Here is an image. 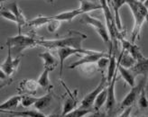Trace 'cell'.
<instances>
[{"label":"cell","mask_w":148,"mask_h":117,"mask_svg":"<svg viewBox=\"0 0 148 117\" xmlns=\"http://www.w3.org/2000/svg\"><path fill=\"white\" fill-rule=\"evenodd\" d=\"M107 2L108 3V5L111 6V3H112V0H107Z\"/></svg>","instance_id":"40"},{"label":"cell","mask_w":148,"mask_h":117,"mask_svg":"<svg viewBox=\"0 0 148 117\" xmlns=\"http://www.w3.org/2000/svg\"><path fill=\"white\" fill-rule=\"evenodd\" d=\"M107 99H108V86H106L105 88L99 93L97 98H96L94 105H93L94 111H99L101 107L106 104Z\"/></svg>","instance_id":"27"},{"label":"cell","mask_w":148,"mask_h":117,"mask_svg":"<svg viewBox=\"0 0 148 117\" xmlns=\"http://www.w3.org/2000/svg\"><path fill=\"white\" fill-rule=\"evenodd\" d=\"M140 2H142V3H145V0H139Z\"/></svg>","instance_id":"43"},{"label":"cell","mask_w":148,"mask_h":117,"mask_svg":"<svg viewBox=\"0 0 148 117\" xmlns=\"http://www.w3.org/2000/svg\"><path fill=\"white\" fill-rule=\"evenodd\" d=\"M79 3H80V5L79 8L82 12V14H88L92 11L99 10V9H102L100 3L98 4L96 2H92L91 0H79Z\"/></svg>","instance_id":"24"},{"label":"cell","mask_w":148,"mask_h":117,"mask_svg":"<svg viewBox=\"0 0 148 117\" xmlns=\"http://www.w3.org/2000/svg\"><path fill=\"white\" fill-rule=\"evenodd\" d=\"M38 39L35 36L17 34L16 36L7 37L5 45L11 50L13 57H21V53L25 50L38 46Z\"/></svg>","instance_id":"3"},{"label":"cell","mask_w":148,"mask_h":117,"mask_svg":"<svg viewBox=\"0 0 148 117\" xmlns=\"http://www.w3.org/2000/svg\"><path fill=\"white\" fill-rule=\"evenodd\" d=\"M117 61L122 66V67H124L125 69L133 68L136 62V61L135 60V58L123 49H122L121 54L119 55V57H118V58H117Z\"/></svg>","instance_id":"23"},{"label":"cell","mask_w":148,"mask_h":117,"mask_svg":"<svg viewBox=\"0 0 148 117\" xmlns=\"http://www.w3.org/2000/svg\"><path fill=\"white\" fill-rule=\"evenodd\" d=\"M117 80L116 74L114 76L112 81L109 84H108V99L106 102V111L108 113V116H110L115 111L116 105V100L115 96V86L116 82Z\"/></svg>","instance_id":"11"},{"label":"cell","mask_w":148,"mask_h":117,"mask_svg":"<svg viewBox=\"0 0 148 117\" xmlns=\"http://www.w3.org/2000/svg\"><path fill=\"white\" fill-rule=\"evenodd\" d=\"M130 69L136 75V77L142 75L146 78L148 75V58H144L143 60L136 61L134 67Z\"/></svg>","instance_id":"18"},{"label":"cell","mask_w":148,"mask_h":117,"mask_svg":"<svg viewBox=\"0 0 148 117\" xmlns=\"http://www.w3.org/2000/svg\"><path fill=\"white\" fill-rule=\"evenodd\" d=\"M127 5L132 11L134 17V27L131 34V41L135 42L136 39L140 38L141 29L144 24V22L148 18V8L144 3L139 0H127Z\"/></svg>","instance_id":"2"},{"label":"cell","mask_w":148,"mask_h":117,"mask_svg":"<svg viewBox=\"0 0 148 117\" xmlns=\"http://www.w3.org/2000/svg\"><path fill=\"white\" fill-rule=\"evenodd\" d=\"M94 109H84V108H76L72 110L71 112L68 113L67 114L63 115L62 117H83L88 114H90V113L93 112Z\"/></svg>","instance_id":"29"},{"label":"cell","mask_w":148,"mask_h":117,"mask_svg":"<svg viewBox=\"0 0 148 117\" xmlns=\"http://www.w3.org/2000/svg\"><path fill=\"white\" fill-rule=\"evenodd\" d=\"M61 23H62V22H60V21L51 19V21L50 22V23L48 24H46L47 25V30H48V32H50V33H54V32H56L58 29H59V27H60Z\"/></svg>","instance_id":"34"},{"label":"cell","mask_w":148,"mask_h":117,"mask_svg":"<svg viewBox=\"0 0 148 117\" xmlns=\"http://www.w3.org/2000/svg\"><path fill=\"white\" fill-rule=\"evenodd\" d=\"M132 109L133 107L132 106H129V107H127L124 109V111L121 114H119L117 117H129L130 116V114L132 112Z\"/></svg>","instance_id":"38"},{"label":"cell","mask_w":148,"mask_h":117,"mask_svg":"<svg viewBox=\"0 0 148 117\" xmlns=\"http://www.w3.org/2000/svg\"><path fill=\"white\" fill-rule=\"evenodd\" d=\"M77 105H78V99H77L76 95L71 94L63 103V109H62V116L67 114L68 113L74 110V109H76Z\"/></svg>","instance_id":"25"},{"label":"cell","mask_w":148,"mask_h":117,"mask_svg":"<svg viewBox=\"0 0 148 117\" xmlns=\"http://www.w3.org/2000/svg\"><path fill=\"white\" fill-rule=\"evenodd\" d=\"M40 86L38 81H35L34 79H24L19 84L18 90L21 93H25L26 95H34L36 94L37 89Z\"/></svg>","instance_id":"13"},{"label":"cell","mask_w":148,"mask_h":117,"mask_svg":"<svg viewBox=\"0 0 148 117\" xmlns=\"http://www.w3.org/2000/svg\"><path fill=\"white\" fill-rule=\"evenodd\" d=\"M145 78H146L144 77V78L142 80H140V82L137 85L131 87V90L128 92V94L125 96V97L122 101L120 105L121 109L132 106L138 100L140 94H141L142 90L145 87Z\"/></svg>","instance_id":"7"},{"label":"cell","mask_w":148,"mask_h":117,"mask_svg":"<svg viewBox=\"0 0 148 117\" xmlns=\"http://www.w3.org/2000/svg\"><path fill=\"white\" fill-rule=\"evenodd\" d=\"M107 83H108V79L105 77L104 73H102V78L100 80V82L99 83V85L97 86H96L95 89H93L91 92L86 95L85 97L81 100L79 107L84 108V109H90L91 106H93L94 102H95L96 98H97V97L99 95V93L107 86Z\"/></svg>","instance_id":"6"},{"label":"cell","mask_w":148,"mask_h":117,"mask_svg":"<svg viewBox=\"0 0 148 117\" xmlns=\"http://www.w3.org/2000/svg\"><path fill=\"white\" fill-rule=\"evenodd\" d=\"M138 105L141 109H147L148 108V98L146 97V90L145 87L142 90L138 98Z\"/></svg>","instance_id":"32"},{"label":"cell","mask_w":148,"mask_h":117,"mask_svg":"<svg viewBox=\"0 0 148 117\" xmlns=\"http://www.w3.org/2000/svg\"><path fill=\"white\" fill-rule=\"evenodd\" d=\"M39 57L43 61V68L47 69L50 71H53L57 66V61L55 57L51 54L49 50L43 52L42 53L39 54Z\"/></svg>","instance_id":"19"},{"label":"cell","mask_w":148,"mask_h":117,"mask_svg":"<svg viewBox=\"0 0 148 117\" xmlns=\"http://www.w3.org/2000/svg\"><path fill=\"white\" fill-rule=\"evenodd\" d=\"M81 16H82L81 21L84 22L86 24L90 25L91 27H93L95 29V31L97 32L98 34L100 36V38L102 39V41H104L107 45L108 44L109 45V53H112V52H113V44H112V41H111V38H110V35H109V33L108 31L107 27L103 24V23L100 20L90 16V14H81Z\"/></svg>","instance_id":"5"},{"label":"cell","mask_w":148,"mask_h":117,"mask_svg":"<svg viewBox=\"0 0 148 117\" xmlns=\"http://www.w3.org/2000/svg\"><path fill=\"white\" fill-rule=\"evenodd\" d=\"M125 4H127V0H112L111 3V7H112L113 12H114V16H115V21L117 26V29L119 31L122 30V24H121V19L119 16V10Z\"/></svg>","instance_id":"20"},{"label":"cell","mask_w":148,"mask_h":117,"mask_svg":"<svg viewBox=\"0 0 148 117\" xmlns=\"http://www.w3.org/2000/svg\"><path fill=\"white\" fill-rule=\"evenodd\" d=\"M56 52L59 56V60H60V76L62 78V70H63V65L64 61L67 58L72 55H76V54H90L92 53L94 50H85V49H73V48H60L57 49Z\"/></svg>","instance_id":"8"},{"label":"cell","mask_w":148,"mask_h":117,"mask_svg":"<svg viewBox=\"0 0 148 117\" xmlns=\"http://www.w3.org/2000/svg\"><path fill=\"white\" fill-rule=\"evenodd\" d=\"M81 14H82V12L79 10V8H77V9H73L71 11L60 13L56 14V16H51V18L53 20L60 21V22H70L75 17H77L78 16H81Z\"/></svg>","instance_id":"15"},{"label":"cell","mask_w":148,"mask_h":117,"mask_svg":"<svg viewBox=\"0 0 148 117\" xmlns=\"http://www.w3.org/2000/svg\"><path fill=\"white\" fill-rule=\"evenodd\" d=\"M86 117H108V114L105 112H100V111H95V113H90V115Z\"/></svg>","instance_id":"37"},{"label":"cell","mask_w":148,"mask_h":117,"mask_svg":"<svg viewBox=\"0 0 148 117\" xmlns=\"http://www.w3.org/2000/svg\"><path fill=\"white\" fill-rule=\"evenodd\" d=\"M11 82V78L9 76H7L5 73L0 69V83H1V87L3 88V87L5 86H7V85H9Z\"/></svg>","instance_id":"35"},{"label":"cell","mask_w":148,"mask_h":117,"mask_svg":"<svg viewBox=\"0 0 148 117\" xmlns=\"http://www.w3.org/2000/svg\"><path fill=\"white\" fill-rule=\"evenodd\" d=\"M51 98H53V96H51V93L44 95L43 97H38V100L36 101V103L34 105V108L36 110H39V111H42L43 109L48 108L49 105H51Z\"/></svg>","instance_id":"26"},{"label":"cell","mask_w":148,"mask_h":117,"mask_svg":"<svg viewBox=\"0 0 148 117\" xmlns=\"http://www.w3.org/2000/svg\"><path fill=\"white\" fill-rule=\"evenodd\" d=\"M51 21V16H39L35 18H34L33 20H30L27 22L28 26H32V27H40L43 24H48Z\"/></svg>","instance_id":"28"},{"label":"cell","mask_w":148,"mask_h":117,"mask_svg":"<svg viewBox=\"0 0 148 117\" xmlns=\"http://www.w3.org/2000/svg\"><path fill=\"white\" fill-rule=\"evenodd\" d=\"M141 117H148V116H141Z\"/></svg>","instance_id":"44"},{"label":"cell","mask_w":148,"mask_h":117,"mask_svg":"<svg viewBox=\"0 0 148 117\" xmlns=\"http://www.w3.org/2000/svg\"><path fill=\"white\" fill-rule=\"evenodd\" d=\"M21 100L22 95H17V96L9 97L0 105V111H14L18 106V105L21 104Z\"/></svg>","instance_id":"14"},{"label":"cell","mask_w":148,"mask_h":117,"mask_svg":"<svg viewBox=\"0 0 148 117\" xmlns=\"http://www.w3.org/2000/svg\"><path fill=\"white\" fill-rule=\"evenodd\" d=\"M2 2H4V1H9V0H1ZM46 1H48V2H51L53 0H46Z\"/></svg>","instance_id":"41"},{"label":"cell","mask_w":148,"mask_h":117,"mask_svg":"<svg viewBox=\"0 0 148 117\" xmlns=\"http://www.w3.org/2000/svg\"><path fill=\"white\" fill-rule=\"evenodd\" d=\"M7 52H7V56L4 62L1 64L0 69L3 70L7 76L11 77L18 68L21 62V57H13L12 52L9 48H7Z\"/></svg>","instance_id":"9"},{"label":"cell","mask_w":148,"mask_h":117,"mask_svg":"<svg viewBox=\"0 0 148 117\" xmlns=\"http://www.w3.org/2000/svg\"><path fill=\"white\" fill-rule=\"evenodd\" d=\"M109 56V53H106L103 52H93L92 53L90 54H86L83 57H81L79 61L73 62L72 64H71L68 69H74L78 67H81V66L86 65V64H94L97 63L99 58H101L102 57H108Z\"/></svg>","instance_id":"10"},{"label":"cell","mask_w":148,"mask_h":117,"mask_svg":"<svg viewBox=\"0 0 148 117\" xmlns=\"http://www.w3.org/2000/svg\"><path fill=\"white\" fill-rule=\"evenodd\" d=\"M147 22H148V18H147Z\"/></svg>","instance_id":"45"},{"label":"cell","mask_w":148,"mask_h":117,"mask_svg":"<svg viewBox=\"0 0 148 117\" xmlns=\"http://www.w3.org/2000/svg\"><path fill=\"white\" fill-rule=\"evenodd\" d=\"M2 114H8L14 116L22 117H46L42 112L39 110H25V111H1Z\"/></svg>","instance_id":"21"},{"label":"cell","mask_w":148,"mask_h":117,"mask_svg":"<svg viewBox=\"0 0 148 117\" xmlns=\"http://www.w3.org/2000/svg\"><path fill=\"white\" fill-rule=\"evenodd\" d=\"M100 5L102 7V11L104 14L105 20H106V26L109 33L111 41H112L113 47H115V52L117 50V40L120 37V31L117 29L116 21H115V16H113L112 12L110 10V5L107 2V0H99Z\"/></svg>","instance_id":"4"},{"label":"cell","mask_w":148,"mask_h":117,"mask_svg":"<svg viewBox=\"0 0 148 117\" xmlns=\"http://www.w3.org/2000/svg\"><path fill=\"white\" fill-rule=\"evenodd\" d=\"M6 114V116H5V117H14L12 114Z\"/></svg>","instance_id":"42"},{"label":"cell","mask_w":148,"mask_h":117,"mask_svg":"<svg viewBox=\"0 0 148 117\" xmlns=\"http://www.w3.org/2000/svg\"><path fill=\"white\" fill-rule=\"evenodd\" d=\"M145 90H146V92L148 93V79H147V81H146V83H145Z\"/></svg>","instance_id":"39"},{"label":"cell","mask_w":148,"mask_h":117,"mask_svg":"<svg viewBox=\"0 0 148 117\" xmlns=\"http://www.w3.org/2000/svg\"><path fill=\"white\" fill-rule=\"evenodd\" d=\"M117 71V58L116 57V52L109 53V63L108 66V83L109 84L114 78V76L116 74Z\"/></svg>","instance_id":"22"},{"label":"cell","mask_w":148,"mask_h":117,"mask_svg":"<svg viewBox=\"0 0 148 117\" xmlns=\"http://www.w3.org/2000/svg\"><path fill=\"white\" fill-rule=\"evenodd\" d=\"M50 70L47 69H43V71L42 72V74L40 75V77L37 79L39 85L41 87H44V88H48L50 86V78H49V74H50Z\"/></svg>","instance_id":"30"},{"label":"cell","mask_w":148,"mask_h":117,"mask_svg":"<svg viewBox=\"0 0 148 117\" xmlns=\"http://www.w3.org/2000/svg\"><path fill=\"white\" fill-rule=\"evenodd\" d=\"M117 71L123 78V79L127 82L131 87L136 86V75L133 73V71L130 69H125L118 63L117 61Z\"/></svg>","instance_id":"17"},{"label":"cell","mask_w":148,"mask_h":117,"mask_svg":"<svg viewBox=\"0 0 148 117\" xmlns=\"http://www.w3.org/2000/svg\"><path fill=\"white\" fill-rule=\"evenodd\" d=\"M109 63V56L108 57H102L97 62V67L99 68V69L102 70L103 69H105L107 66H108Z\"/></svg>","instance_id":"36"},{"label":"cell","mask_w":148,"mask_h":117,"mask_svg":"<svg viewBox=\"0 0 148 117\" xmlns=\"http://www.w3.org/2000/svg\"><path fill=\"white\" fill-rule=\"evenodd\" d=\"M87 39V35L77 31H70L64 37L57 40H44L38 39V46L46 48L48 50H57L60 48H73L83 49L82 41Z\"/></svg>","instance_id":"1"},{"label":"cell","mask_w":148,"mask_h":117,"mask_svg":"<svg viewBox=\"0 0 148 117\" xmlns=\"http://www.w3.org/2000/svg\"><path fill=\"white\" fill-rule=\"evenodd\" d=\"M120 41H121V43H122V48L123 50H125V52H127V53H129L133 58H135V60L136 61H140V60H143L144 58H145L141 50H139L138 46L136 44H135V42H132V41H129L127 40L124 39L123 37L121 38V36L119 38Z\"/></svg>","instance_id":"12"},{"label":"cell","mask_w":148,"mask_h":117,"mask_svg":"<svg viewBox=\"0 0 148 117\" xmlns=\"http://www.w3.org/2000/svg\"><path fill=\"white\" fill-rule=\"evenodd\" d=\"M0 14H1V16L6 20H9V21H12L14 23H17V20H16V16L14 14V13L9 9H5V8H2L1 11H0Z\"/></svg>","instance_id":"33"},{"label":"cell","mask_w":148,"mask_h":117,"mask_svg":"<svg viewBox=\"0 0 148 117\" xmlns=\"http://www.w3.org/2000/svg\"><path fill=\"white\" fill-rule=\"evenodd\" d=\"M37 100H38V97H35L32 96V95H22L21 105L23 107L27 108L32 105H34Z\"/></svg>","instance_id":"31"},{"label":"cell","mask_w":148,"mask_h":117,"mask_svg":"<svg viewBox=\"0 0 148 117\" xmlns=\"http://www.w3.org/2000/svg\"><path fill=\"white\" fill-rule=\"evenodd\" d=\"M10 10L14 13V14L16 17V20H17L16 24H17V27H18V34H21V28H22V26L26 25L28 21L26 20L25 16L23 14V13H22L20 7L18 6V5L16 2H14L13 4H11Z\"/></svg>","instance_id":"16"}]
</instances>
